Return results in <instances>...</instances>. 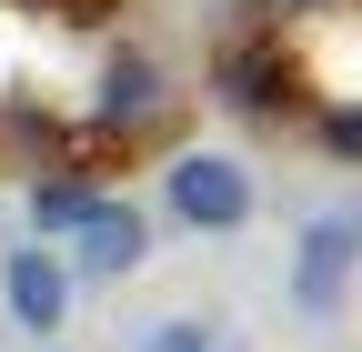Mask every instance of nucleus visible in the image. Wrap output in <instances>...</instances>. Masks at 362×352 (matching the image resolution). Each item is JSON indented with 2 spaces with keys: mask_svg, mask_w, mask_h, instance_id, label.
Instances as JSON below:
<instances>
[{
  "mask_svg": "<svg viewBox=\"0 0 362 352\" xmlns=\"http://www.w3.org/2000/svg\"><path fill=\"white\" fill-rule=\"evenodd\" d=\"M61 242H71V252H61V262H71V282H131V272L151 262V211L101 192V201H90Z\"/></svg>",
  "mask_w": 362,
  "mask_h": 352,
  "instance_id": "7ed1b4c3",
  "label": "nucleus"
},
{
  "mask_svg": "<svg viewBox=\"0 0 362 352\" xmlns=\"http://www.w3.org/2000/svg\"><path fill=\"white\" fill-rule=\"evenodd\" d=\"M90 201H101L90 182H30V232H40V242H61V232L81 222Z\"/></svg>",
  "mask_w": 362,
  "mask_h": 352,
  "instance_id": "0eeeda50",
  "label": "nucleus"
},
{
  "mask_svg": "<svg viewBox=\"0 0 362 352\" xmlns=\"http://www.w3.org/2000/svg\"><path fill=\"white\" fill-rule=\"evenodd\" d=\"M262 20H312V11H332V0H252Z\"/></svg>",
  "mask_w": 362,
  "mask_h": 352,
  "instance_id": "1a4fd4ad",
  "label": "nucleus"
},
{
  "mask_svg": "<svg viewBox=\"0 0 362 352\" xmlns=\"http://www.w3.org/2000/svg\"><path fill=\"white\" fill-rule=\"evenodd\" d=\"M131 352H221V332H211V322H192V312H171V322H151Z\"/></svg>",
  "mask_w": 362,
  "mask_h": 352,
  "instance_id": "6e6552de",
  "label": "nucleus"
},
{
  "mask_svg": "<svg viewBox=\"0 0 362 352\" xmlns=\"http://www.w3.org/2000/svg\"><path fill=\"white\" fill-rule=\"evenodd\" d=\"M352 262H362V222L352 211H312L292 242V312L302 322H342L352 312Z\"/></svg>",
  "mask_w": 362,
  "mask_h": 352,
  "instance_id": "f03ea898",
  "label": "nucleus"
},
{
  "mask_svg": "<svg viewBox=\"0 0 362 352\" xmlns=\"http://www.w3.org/2000/svg\"><path fill=\"white\" fill-rule=\"evenodd\" d=\"M161 111V61L151 51H111L101 81H90V121L101 131H131V121H151Z\"/></svg>",
  "mask_w": 362,
  "mask_h": 352,
  "instance_id": "423d86ee",
  "label": "nucleus"
},
{
  "mask_svg": "<svg viewBox=\"0 0 362 352\" xmlns=\"http://www.w3.org/2000/svg\"><path fill=\"white\" fill-rule=\"evenodd\" d=\"M71 292H81V282H71V262L40 242V232H30L21 252H0V302H11V322H21L30 342H51V332L71 322Z\"/></svg>",
  "mask_w": 362,
  "mask_h": 352,
  "instance_id": "20e7f679",
  "label": "nucleus"
},
{
  "mask_svg": "<svg viewBox=\"0 0 362 352\" xmlns=\"http://www.w3.org/2000/svg\"><path fill=\"white\" fill-rule=\"evenodd\" d=\"M252 211H262V182L232 151H171L161 161V222H181V232H242Z\"/></svg>",
  "mask_w": 362,
  "mask_h": 352,
  "instance_id": "f257e3e1",
  "label": "nucleus"
},
{
  "mask_svg": "<svg viewBox=\"0 0 362 352\" xmlns=\"http://www.w3.org/2000/svg\"><path fill=\"white\" fill-rule=\"evenodd\" d=\"M221 101L232 111H252V121H282L292 101H302V81H292V61L272 51V40H242V51H221Z\"/></svg>",
  "mask_w": 362,
  "mask_h": 352,
  "instance_id": "39448f33",
  "label": "nucleus"
}]
</instances>
